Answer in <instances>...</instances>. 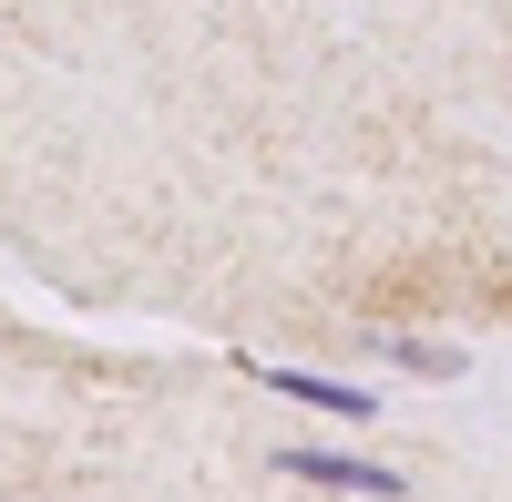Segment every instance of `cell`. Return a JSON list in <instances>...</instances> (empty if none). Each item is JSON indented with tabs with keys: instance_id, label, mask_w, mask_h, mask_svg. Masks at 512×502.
I'll use <instances>...</instances> for the list:
<instances>
[{
	"instance_id": "obj_1",
	"label": "cell",
	"mask_w": 512,
	"mask_h": 502,
	"mask_svg": "<svg viewBox=\"0 0 512 502\" xmlns=\"http://www.w3.org/2000/svg\"><path fill=\"white\" fill-rule=\"evenodd\" d=\"M256 380H267L277 400H308V410H328V421H379V390H359V380H328V369H267V359H256Z\"/></svg>"
},
{
	"instance_id": "obj_2",
	"label": "cell",
	"mask_w": 512,
	"mask_h": 502,
	"mask_svg": "<svg viewBox=\"0 0 512 502\" xmlns=\"http://www.w3.org/2000/svg\"><path fill=\"white\" fill-rule=\"evenodd\" d=\"M277 462H287L297 482H328V492H369V502H400V492H410L400 472H379V462H349V451H277Z\"/></svg>"
},
{
	"instance_id": "obj_3",
	"label": "cell",
	"mask_w": 512,
	"mask_h": 502,
	"mask_svg": "<svg viewBox=\"0 0 512 502\" xmlns=\"http://www.w3.org/2000/svg\"><path fill=\"white\" fill-rule=\"evenodd\" d=\"M390 369H410V380H461V349H441V339H390Z\"/></svg>"
}]
</instances>
